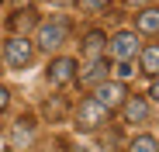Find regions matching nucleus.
Returning a JSON list of instances; mask_svg holds the SVG:
<instances>
[{"instance_id": "nucleus-8", "label": "nucleus", "mask_w": 159, "mask_h": 152, "mask_svg": "<svg viewBox=\"0 0 159 152\" xmlns=\"http://www.w3.org/2000/svg\"><path fill=\"white\" fill-rule=\"evenodd\" d=\"M104 48H107V38H104L100 31H90L87 42H83V56H87L90 62H97V59L104 56Z\"/></svg>"}, {"instance_id": "nucleus-16", "label": "nucleus", "mask_w": 159, "mask_h": 152, "mask_svg": "<svg viewBox=\"0 0 159 152\" xmlns=\"http://www.w3.org/2000/svg\"><path fill=\"white\" fill-rule=\"evenodd\" d=\"M149 97H152V100H159V76L152 80V90H149Z\"/></svg>"}, {"instance_id": "nucleus-15", "label": "nucleus", "mask_w": 159, "mask_h": 152, "mask_svg": "<svg viewBox=\"0 0 159 152\" xmlns=\"http://www.w3.org/2000/svg\"><path fill=\"white\" fill-rule=\"evenodd\" d=\"M111 0H87V7H93V11H100V7H107Z\"/></svg>"}, {"instance_id": "nucleus-7", "label": "nucleus", "mask_w": 159, "mask_h": 152, "mask_svg": "<svg viewBox=\"0 0 159 152\" xmlns=\"http://www.w3.org/2000/svg\"><path fill=\"white\" fill-rule=\"evenodd\" d=\"M121 111H125V121H131V124L149 118V104H145L142 97H128L125 104H121Z\"/></svg>"}, {"instance_id": "nucleus-6", "label": "nucleus", "mask_w": 159, "mask_h": 152, "mask_svg": "<svg viewBox=\"0 0 159 152\" xmlns=\"http://www.w3.org/2000/svg\"><path fill=\"white\" fill-rule=\"evenodd\" d=\"M73 76H76V59H66L62 56V59H56V62L48 66V83L52 87H66Z\"/></svg>"}, {"instance_id": "nucleus-4", "label": "nucleus", "mask_w": 159, "mask_h": 152, "mask_svg": "<svg viewBox=\"0 0 159 152\" xmlns=\"http://www.w3.org/2000/svg\"><path fill=\"white\" fill-rule=\"evenodd\" d=\"M93 100L97 104H104L107 111H114V107H121L125 100H128V93H125V87L118 83V80H104V83H97V90H93Z\"/></svg>"}, {"instance_id": "nucleus-18", "label": "nucleus", "mask_w": 159, "mask_h": 152, "mask_svg": "<svg viewBox=\"0 0 159 152\" xmlns=\"http://www.w3.org/2000/svg\"><path fill=\"white\" fill-rule=\"evenodd\" d=\"M52 4H69V0H52Z\"/></svg>"}, {"instance_id": "nucleus-3", "label": "nucleus", "mask_w": 159, "mask_h": 152, "mask_svg": "<svg viewBox=\"0 0 159 152\" xmlns=\"http://www.w3.org/2000/svg\"><path fill=\"white\" fill-rule=\"evenodd\" d=\"M107 114H111V111L104 107V104H97L93 97H87L83 104H80V111H76V124L87 128V132H93V128H100V124L107 121Z\"/></svg>"}, {"instance_id": "nucleus-17", "label": "nucleus", "mask_w": 159, "mask_h": 152, "mask_svg": "<svg viewBox=\"0 0 159 152\" xmlns=\"http://www.w3.org/2000/svg\"><path fill=\"white\" fill-rule=\"evenodd\" d=\"M125 4H128V7H145L149 0H125Z\"/></svg>"}, {"instance_id": "nucleus-11", "label": "nucleus", "mask_w": 159, "mask_h": 152, "mask_svg": "<svg viewBox=\"0 0 159 152\" xmlns=\"http://www.w3.org/2000/svg\"><path fill=\"white\" fill-rule=\"evenodd\" d=\"M107 80V69H104V62L97 59V62H90V69L80 76V83H104Z\"/></svg>"}, {"instance_id": "nucleus-9", "label": "nucleus", "mask_w": 159, "mask_h": 152, "mask_svg": "<svg viewBox=\"0 0 159 152\" xmlns=\"http://www.w3.org/2000/svg\"><path fill=\"white\" fill-rule=\"evenodd\" d=\"M139 31H145V35H156L159 31V7H145L142 14H139Z\"/></svg>"}, {"instance_id": "nucleus-13", "label": "nucleus", "mask_w": 159, "mask_h": 152, "mask_svg": "<svg viewBox=\"0 0 159 152\" xmlns=\"http://www.w3.org/2000/svg\"><path fill=\"white\" fill-rule=\"evenodd\" d=\"M114 73H118V80H128L135 69H131V62H118V66H114Z\"/></svg>"}, {"instance_id": "nucleus-14", "label": "nucleus", "mask_w": 159, "mask_h": 152, "mask_svg": "<svg viewBox=\"0 0 159 152\" xmlns=\"http://www.w3.org/2000/svg\"><path fill=\"white\" fill-rule=\"evenodd\" d=\"M7 104H11V93H7V87H0V111H4Z\"/></svg>"}, {"instance_id": "nucleus-5", "label": "nucleus", "mask_w": 159, "mask_h": 152, "mask_svg": "<svg viewBox=\"0 0 159 152\" xmlns=\"http://www.w3.org/2000/svg\"><path fill=\"white\" fill-rule=\"evenodd\" d=\"M4 59H7L14 69H24V66L31 62V42L21 38V35H14V38L7 42V48H4Z\"/></svg>"}, {"instance_id": "nucleus-2", "label": "nucleus", "mask_w": 159, "mask_h": 152, "mask_svg": "<svg viewBox=\"0 0 159 152\" xmlns=\"http://www.w3.org/2000/svg\"><path fill=\"white\" fill-rule=\"evenodd\" d=\"M107 48H111V56H114L118 62H131V59L142 52V42H139L135 31H118V35L107 42Z\"/></svg>"}, {"instance_id": "nucleus-1", "label": "nucleus", "mask_w": 159, "mask_h": 152, "mask_svg": "<svg viewBox=\"0 0 159 152\" xmlns=\"http://www.w3.org/2000/svg\"><path fill=\"white\" fill-rule=\"evenodd\" d=\"M66 31L69 24L62 17H52V21H42L38 24V48H45V52H52V48H59L66 42Z\"/></svg>"}, {"instance_id": "nucleus-10", "label": "nucleus", "mask_w": 159, "mask_h": 152, "mask_svg": "<svg viewBox=\"0 0 159 152\" xmlns=\"http://www.w3.org/2000/svg\"><path fill=\"white\" fill-rule=\"evenodd\" d=\"M142 69H145V73H152V76H159V45L142 48Z\"/></svg>"}, {"instance_id": "nucleus-12", "label": "nucleus", "mask_w": 159, "mask_h": 152, "mask_svg": "<svg viewBox=\"0 0 159 152\" xmlns=\"http://www.w3.org/2000/svg\"><path fill=\"white\" fill-rule=\"evenodd\" d=\"M128 152H159V142H156L152 135H139L135 142L128 145Z\"/></svg>"}, {"instance_id": "nucleus-19", "label": "nucleus", "mask_w": 159, "mask_h": 152, "mask_svg": "<svg viewBox=\"0 0 159 152\" xmlns=\"http://www.w3.org/2000/svg\"><path fill=\"white\" fill-rule=\"evenodd\" d=\"M11 152H14V149H11Z\"/></svg>"}]
</instances>
